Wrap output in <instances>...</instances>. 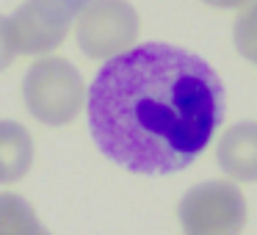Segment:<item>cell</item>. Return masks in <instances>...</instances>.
<instances>
[{"instance_id": "cell-1", "label": "cell", "mask_w": 257, "mask_h": 235, "mask_svg": "<svg viewBox=\"0 0 257 235\" xmlns=\"http://www.w3.org/2000/svg\"><path fill=\"white\" fill-rule=\"evenodd\" d=\"M216 69L166 42L136 45L105 61L86 89L97 150L133 174L161 177L191 166L224 122Z\"/></svg>"}, {"instance_id": "cell-2", "label": "cell", "mask_w": 257, "mask_h": 235, "mask_svg": "<svg viewBox=\"0 0 257 235\" xmlns=\"http://www.w3.org/2000/svg\"><path fill=\"white\" fill-rule=\"evenodd\" d=\"M23 100L34 119L61 128L83 111L86 83L67 58L47 56L31 64V69L25 72Z\"/></svg>"}, {"instance_id": "cell-3", "label": "cell", "mask_w": 257, "mask_h": 235, "mask_svg": "<svg viewBox=\"0 0 257 235\" xmlns=\"http://www.w3.org/2000/svg\"><path fill=\"white\" fill-rule=\"evenodd\" d=\"M185 235H240L246 227V199L232 180L191 185L177 205Z\"/></svg>"}, {"instance_id": "cell-4", "label": "cell", "mask_w": 257, "mask_h": 235, "mask_svg": "<svg viewBox=\"0 0 257 235\" xmlns=\"http://www.w3.org/2000/svg\"><path fill=\"white\" fill-rule=\"evenodd\" d=\"M78 47L94 61L111 58L136 47L139 39V12L127 0H91L78 14Z\"/></svg>"}, {"instance_id": "cell-5", "label": "cell", "mask_w": 257, "mask_h": 235, "mask_svg": "<svg viewBox=\"0 0 257 235\" xmlns=\"http://www.w3.org/2000/svg\"><path fill=\"white\" fill-rule=\"evenodd\" d=\"M6 23L14 53L39 56V53L56 50L67 39L72 14L47 0H25Z\"/></svg>"}, {"instance_id": "cell-6", "label": "cell", "mask_w": 257, "mask_h": 235, "mask_svg": "<svg viewBox=\"0 0 257 235\" xmlns=\"http://www.w3.org/2000/svg\"><path fill=\"white\" fill-rule=\"evenodd\" d=\"M218 166L240 183H257V122H238L216 147Z\"/></svg>"}, {"instance_id": "cell-7", "label": "cell", "mask_w": 257, "mask_h": 235, "mask_svg": "<svg viewBox=\"0 0 257 235\" xmlns=\"http://www.w3.org/2000/svg\"><path fill=\"white\" fill-rule=\"evenodd\" d=\"M34 163V139L20 122H0V183L25 177Z\"/></svg>"}, {"instance_id": "cell-8", "label": "cell", "mask_w": 257, "mask_h": 235, "mask_svg": "<svg viewBox=\"0 0 257 235\" xmlns=\"http://www.w3.org/2000/svg\"><path fill=\"white\" fill-rule=\"evenodd\" d=\"M0 235H53L45 224L36 218L31 202L20 194L3 191L0 194Z\"/></svg>"}, {"instance_id": "cell-9", "label": "cell", "mask_w": 257, "mask_h": 235, "mask_svg": "<svg viewBox=\"0 0 257 235\" xmlns=\"http://www.w3.org/2000/svg\"><path fill=\"white\" fill-rule=\"evenodd\" d=\"M232 42L246 61L257 64V0H249L238 14L232 25Z\"/></svg>"}, {"instance_id": "cell-10", "label": "cell", "mask_w": 257, "mask_h": 235, "mask_svg": "<svg viewBox=\"0 0 257 235\" xmlns=\"http://www.w3.org/2000/svg\"><path fill=\"white\" fill-rule=\"evenodd\" d=\"M14 56L17 53H14L12 39H9V23H6V17H0V72L12 67Z\"/></svg>"}, {"instance_id": "cell-11", "label": "cell", "mask_w": 257, "mask_h": 235, "mask_svg": "<svg viewBox=\"0 0 257 235\" xmlns=\"http://www.w3.org/2000/svg\"><path fill=\"white\" fill-rule=\"evenodd\" d=\"M47 3H56V6L67 9V12H69V14H72V17H75V14H80V12H83V9H86V6H89L91 0H47Z\"/></svg>"}, {"instance_id": "cell-12", "label": "cell", "mask_w": 257, "mask_h": 235, "mask_svg": "<svg viewBox=\"0 0 257 235\" xmlns=\"http://www.w3.org/2000/svg\"><path fill=\"white\" fill-rule=\"evenodd\" d=\"M202 3H207L213 9H238V6H246L249 0H202Z\"/></svg>"}]
</instances>
